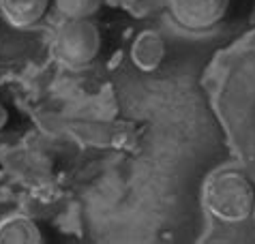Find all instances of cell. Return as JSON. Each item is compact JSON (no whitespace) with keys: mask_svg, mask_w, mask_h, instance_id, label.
I'll list each match as a JSON object with an SVG mask.
<instances>
[{"mask_svg":"<svg viewBox=\"0 0 255 244\" xmlns=\"http://www.w3.org/2000/svg\"><path fill=\"white\" fill-rule=\"evenodd\" d=\"M204 202L208 212L221 223H243L251 217L255 189L243 171L221 169L206 182Z\"/></svg>","mask_w":255,"mask_h":244,"instance_id":"obj_1","label":"cell"},{"mask_svg":"<svg viewBox=\"0 0 255 244\" xmlns=\"http://www.w3.org/2000/svg\"><path fill=\"white\" fill-rule=\"evenodd\" d=\"M101 49V32L95 21L67 19L56 34V54L69 67H84L93 62Z\"/></svg>","mask_w":255,"mask_h":244,"instance_id":"obj_2","label":"cell"},{"mask_svg":"<svg viewBox=\"0 0 255 244\" xmlns=\"http://www.w3.org/2000/svg\"><path fill=\"white\" fill-rule=\"evenodd\" d=\"M230 0H169L174 21L185 30H208L225 17Z\"/></svg>","mask_w":255,"mask_h":244,"instance_id":"obj_3","label":"cell"},{"mask_svg":"<svg viewBox=\"0 0 255 244\" xmlns=\"http://www.w3.org/2000/svg\"><path fill=\"white\" fill-rule=\"evenodd\" d=\"M165 58V41L159 32L144 30L133 39L131 60L141 71H157Z\"/></svg>","mask_w":255,"mask_h":244,"instance_id":"obj_4","label":"cell"},{"mask_svg":"<svg viewBox=\"0 0 255 244\" xmlns=\"http://www.w3.org/2000/svg\"><path fill=\"white\" fill-rule=\"evenodd\" d=\"M49 2L52 0H0V9L13 26L28 28L43 19Z\"/></svg>","mask_w":255,"mask_h":244,"instance_id":"obj_5","label":"cell"},{"mask_svg":"<svg viewBox=\"0 0 255 244\" xmlns=\"http://www.w3.org/2000/svg\"><path fill=\"white\" fill-rule=\"evenodd\" d=\"M43 234L32 219L24 214H13V217L0 221V244H41Z\"/></svg>","mask_w":255,"mask_h":244,"instance_id":"obj_6","label":"cell"},{"mask_svg":"<svg viewBox=\"0 0 255 244\" xmlns=\"http://www.w3.org/2000/svg\"><path fill=\"white\" fill-rule=\"evenodd\" d=\"M67 19H88L103 6V0H54Z\"/></svg>","mask_w":255,"mask_h":244,"instance_id":"obj_7","label":"cell"},{"mask_svg":"<svg viewBox=\"0 0 255 244\" xmlns=\"http://www.w3.org/2000/svg\"><path fill=\"white\" fill-rule=\"evenodd\" d=\"M6 122H9V112H6V107L0 103V131L6 126Z\"/></svg>","mask_w":255,"mask_h":244,"instance_id":"obj_8","label":"cell"},{"mask_svg":"<svg viewBox=\"0 0 255 244\" xmlns=\"http://www.w3.org/2000/svg\"><path fill=\"white\" fill-rule=\"evenodd\" d=\"M251 217L255 219V204H253V210H251Z\"/></svg>","mask_w":255,"mask_h":244,"instance_id":"obj_9","label":"cell"}]
</instances>
